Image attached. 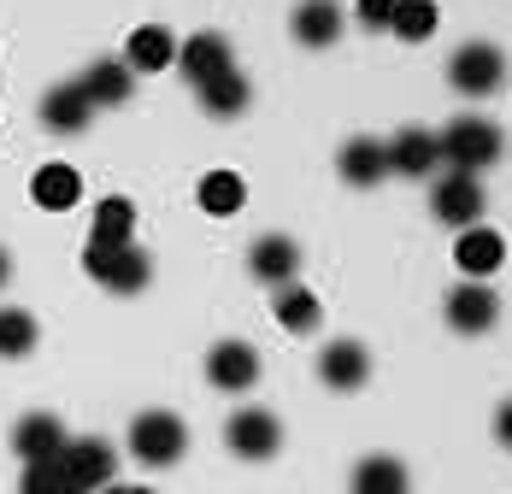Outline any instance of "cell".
Segmentation results:
<instances>
[{
	"label": "cell",
	"mask_w": 512,
	"mask_h": 494,
	"mask_svg": "<svg viewBox=\"0 0 512 494\" xmlns=\"http://www.w3.org/2000/svg\"><path fill=\"white\" fill-rule=\"evenodd\" d=\"M83 271L101 283V289H112V295H136V289H148V277H154V259L142 253V247H83Z\"/></svg>",
	"instance_id": "1"
},
{
	"label": "cell",
	"mask_w": 512,
	"mask_h": 494,
	"mask_svg": "<svg viewBox=\"0 0 512 494\" xmlns=\"http://www.w3.org/2000/svg\"><path fill=\"white\" fill-rule=\"evenodd\" d=\"M442 159L454 165V171H483V165H495L501 159V130L489 124V118H454L448 130H442Z\"/></svg>",
	"instance_id": "2"
},
{
	"label": "cell",
	"mask_w": 512,
	"mask_h": 494,
	"mask_svg": "<svg viewBox=\"0 0 512 494\" xmlns=\"http://www.w3.org/2000/svg\"><path fill=\"white\" fill-rule=\"evenodd\" d=\"M183 447H189V430H183L177 412H142V418L130 424V453H136L142 465H177Z\"/></svg>",
	"instance_id": "3"
},
{
	"label": "cell",
	"mask_w": 512,
	"mask_h": 494,
	"mask_svg": "<svg viewBox=\"0 0 512 494\" xmlns=\"http://www.w3.org/2000/svg\"><path fill=\"white\" fill-rule=\"evenodd\" d=\"M501 77H507V59H501V48H489V42H465V48L448 59V83H454L460 95H495Z\"/></svg>",
	"instance_id": "4"
},
{
	"label": "cell",
	"mask_w": 512,
	"mask_h": 494,
	"mask_svg": "<svg viewBox=\"0 0 512 494\" xmlns=\"http://www.w3.org/2000/svg\"><path fill=\"white\" fill-rule=\"evenodd\" d=\"M59 471H65V483L77 494H95L112 483V471H118V459H112V447L101 436H83V442H65L59 453Z\"/></svg>",
	"instance_id": "5"
},
{
	"label": "cell",
	"mask_w": 512,
	"mask_h": 494,
	"mask_svg": "<svg viewBox=\"0 0 512 494\" xmlns=\"http://www.w3.org/2000/svg\"><path fill=\"white\" fill-rule=\"evenodd\" d=\"M224 442H230V453H242V459H271V453L283 447V430H277V418H271V412L248 406V412H230Z\"/></svg>",
	"instance_id": "6"
},
{
	"label": "cell",
	"mask_w": 512,
	"mask_h": 494,
	"mask_svg": "<svg viewBox=\"0 0 512 494\" xmlns=\"http://www.w3.org/2000/svg\"><path fill=\"white\" fill-rule=\"evenodd\" d=\"M171 65H183V77L195 83V89H206L212 77H224V71H236V59H230V42L218 36V30H201V36H189L183 48H177V59Z\"/></svg>",
	"instance_id": "7"
},
{
	"label": "cell",
	"mask_w": 512,
	"mask_h": 494,
	"mask_svg": "<svg viewBox=\"0 0 512 494\" xmlns=\"http://www.w3.org/2000/svg\"><path fill=\"white\" fill-rule=\"evenodd\" d=\"M254 377H259V353L248 342H218L206 353V383L212 389L242 395V389H254Z\"/></svg>",
	"instance_id": "8"
},
{
	"label": "cell",
	"mask_w": 512,
	"mask_h": 494,
	"mask_svg": "<svg viewBox=\"0 0 512 494\" xmlns=\"http://www.w3.org/2000/svg\"><path fill=\"white\" fill-rule=\"evenodd\" d=\"M436 218L454 224V230H471V224L483 218V183H477L471 171H448V177L436 183Z\"/></svg>",
	"instance_id": "9"
},
{
	"label": "cell",
	"mask_w": 512,
	"mask_h": 494,
	"mask_svg": "<svg viewBox=\"0 0 512 494\" xmlns=\"http://www.w3.org/2000/svg\"><path fill=\"white\" fill-rule=\"evenodd\" d=\"M65 424L53 418V412H30V418H18V430H12V447H18V459L24 465H42V459H59L65 453Z\"/></svg>",
	"instance_id": "10"
},
{
	"label": "cell",
	"mask_w": 512,
	"mask_h": 494,
	"mask_svg": "<svg viewBox=\"0 0 512 494\" xmlns=\"http://www.w3.org/2000/svg\"><path fill=\"white\" fill-rule=\"evenodd\" d=\"M501 259H507V242H501L489 224H471V230H460V242H454V265H460L471 283H483L489 271H501Z\"/></svg>",
	"instance_id": "11"
},
{
	"label": "cell",
	"mask_w": 512,
	"mask_h": 494,
	"mask_svg": "<svg viewBox=\"0 0 512 494\" xmlns=\"http://www.w3.org/2000/svg\"><path fill=\"white\" fill-rule=\"evenodd\" d=\"M495 312H501V300L489 283H460L454 295H448V324L460 330V336H483L489 324H495Z\"/></svg>",
	"instance_id": "12"
},
{
	"label": "cell",
	"mask_w": 512,
	"mask_h": 494,
	"mask_svg": "<svg viewBox=\"0 0 512 494\" xmlns=\"http://www.w3.org/2000/svg\"><path fill=\"white\" fill-rule=\"evenodd\" d=\"M248 271H254L259 283L283 289V283H295V271H301V247L289 242V236H265V242H254V253H248Z\"/></svg>",
	"instance_id": "13"
},
{
	"label": "cell",
	"mask_w": 512,
	"mask_h": 494,
	"mask_svg": "<svg viewBox=\"0 0 512 494\" xmlns=\"http://www.w3.org/2000/svg\"><path fill=\"white\" fill-rule=\"evenodd\" d=\"M318 377H324L330 389L348 395V389H359V383L371 377V353H365L359 342H330L324 353H318Z\"/></svg>",
	"instance_id": "14"
},
{
	"label": "cell",
	"mask_w": 512,
	"mask_h": 494,
	"mask_svg": "<svg viewBox=\"0 0 512 494\" xmlns=\"http://www.w3.org/2000/svg\"><path fill=\"white\" fill-rule=\"evenodd\" d=\"M436 165H442V142L430 130H401L389 142V171H401V177H430Z\"/></svg>",
	"instance_id": "15"
},
{
	"label": "cell",
	"mask_w": 512,
	"mask_h": 494,
	"mask_svg": "<svg viewBox=\"0 0 512 494\" xmlns=\"http://www.w3.org/2000/svg\"><path fill=\"white\" fill-rule=\"evenodd\" d=\"M383 177H389V142H377V136H354V142L342 148V183L371 189V183H383Z\"/></svg>",
	"instance_id": "16"
},
{
	"label": "cell",
	"mask_w": 512,
	"mask_h": 494,
	"mask_svg": "<svg viewBox=\"0 0 512 494\" xmlns=\"http://www.w3.org/2000/svg\"><path fill=\"white\" fill-rule=\"evenodd\" d=\"M342 24H348V12H342L336 0H301V12H295V42H301V48H330V42L342 36Z\"/></svg>",
	"instance_id": "17"
},
{
	"label": "cell",
	"mask_w": 512,
	"mask_h": 494,
	"mask_svg": "<svg viewBox=\"0 0 512 494\" xmlns=\"http://www.w3.org/2000/svg\"><path fill=\"white\" fill-rule=\"evenodd\" d=\"M130 77H136V71H130L124 59H95V65L83 71V83H77V89L89 95V106H124L130 89H136Z\"/></svg>",
	"instance_id": "18"
},
{
	"label": "cell",
	"mask_w": 512,
	"mask_h": 494,
	"mask_svg": "<svg viewBox=\"0 0 512 494\" xmlns=\"http://www.w3.org/2000/svg\"><path fill=\"white\" fill-rule=\"evenodd\" d=\"M30 200H36L42 212H71V206L83 200V177H77L71 165H42V171L30 177Z\"/></svg>",
	"instance_id": "19"
},
{
	"label": "cell",
	"mask_w": 512,
	"mask_h": 494,
	"mask_svg": "<svg viewBox=\"0 0 512 494\" xmlns=\"http://www.w3.org/2000/svg\"><path fill=\"white\" fill-rule=\"evenodd\" d=\"M42 118H48V130H59V136H77V130H89L95 106H89V95H83L77 83H59V89H48V100H42Z\"/></svg>",
	"instance_id": "20"
},
{
	"label": "cell",
	"mask_w": 512,
	"mask_h": 494,
	"mask_svg": "<svg viewBox=\"0 0 512 494\" xmlns=\"http://www.w3.org/2000/svg\"><path fill=\"white\" fill-rule=\"evenodd\" d=\"M171 59H177V42H171L165 24H142V30L130 36V48H124V65H130V71H165Z\"/></svg>",
	"instance_id": "21"
},
{
	"label": "cell",
	"mask_w": 512,
	"mask_h": 494,
	"mask_svg": "<svg viewBox=\"0 0 512 494\" xmlns=\"http://www.w3.org/2000/svg\"><path fill=\"white\" fill-rule=\"evenodd\" d=\"M130 236H136V206L124 195H106L101 206H95V230H89V242L95 247H130Z\"/></svg>",
	"instance_id": "22"
},
{
	"label": "cell",
	"mask_w": 512,
	"mask_h": 494,
	"mask_svg": "<svg viewBox=\"0 0 512 494\" xmlns=\"http://www.w3.org/2000/svg\"><path fill=\"white\" fill-rule=\"evenodd\" d=\"M354 494H407V465L395 453H371L354 465Z\"/></svg>",
	"instance_id": "23"
},
{
	"label": "cell",
	"mask_w": 512,
	"mask_h": 494,
	"mask_svg": "<svg viewBox=\"0 0 512 494\" xmlns=\"http://www.w3.org/2000/svg\"><path fill=\"white\" fill-rule=\"evenodd\" d=\"M318 295L312 289H301V283H283L277 289V324L289 330V336H307V330H318Z\"/></svg>",
	"instance_id": "24"
},
{
	"label": "cell",
	"mask_w": 512,
	"mask_h": 494,
	"mask_svg": "<svg viewBox=\"0 0 512 494\" xmlns=\"http://www.w3.org/2000/svg\"><path fill=\"white\" fill-rule=\"evenodd\" d=\"M201 212H212V218H230V212H242V200H248V183L236 177V171H206L201 177Z\"/></svg>",
	"instance_id": "25"
},
{
	"label": "cell",
	"mask_w": 512,
	"mask_h": 494,
	"mask_svg": "<svg viewBox=\"0 0 512 494\" xmlns=\"http://www.w3.org/2000/svg\"><path fill=\"white\" fill-rule=\"evenodd\" d=\"M248 100H254V89H248L242 71H224V77H212L201 89V106L212 118H236V112H248Z\"/></svg>",
	"instance_id": "26"
},
{
	"label": "cell",
	"mask_w": 512,
	"mask_h": 494,
	"mask_svg": "<svg viewBox=\"0 0 512 494\" xmlns=\"http://www.w3.org/2000/svg\"><path fill=\"white\" fill-rule=\"evenodd\" d=\"M436 24H442L436 0H395L389 36H401V42H430V36H436Z\"/></svg>",
	"instance_id": "27"
},
{
	"label": "cell",
	"mask_w": 512,
	"mask_h": 494,
	"mask_svg": "<svg viewBox=\"0 0 512 494\" xmlns=\"http://www.w3.org/2000/svg\"><path fill=\"white\" fill-rule=\"evenodd\" d=\"M30 347H36V318L18 312V306H0V353L18 359V353H30Z\"/></svg>",
	"instance_id": "28"
},
{
	"label": "cell",
	"mask_w": 512,
	"mask_h": 494,
	"mask_svg": "<svg viewBox=\"0 0 512 494\" xmlns=\"http://www.w3.org/2000/svg\"><path fill=\"white\" fill-rule=\"evenodd\" d=\"M24 494H77L65 483V471H59V459H42V465H24Z\"/></svg>",
	"instance_id": "29"
},
{
	"label": "cell",
	"mask_w": 512,
	"mask_h": 494,
	"mask_svg": "<svg viewBox=\"0 0 512 494\" xmlns=\"http://www.w3.org/2000/svg\"><path fill=\"white\" fill-rule=\"evenodd\" d=\"M389 18H395V0H359V24L377 36V30H389Z\"/></svg>",
	"instance_id": "30"
},
{
	"label": "cell",
	"mask_w": 512,
	"mask_h": 494,
	"mask_svg": "<svg viewBox=\"0 0 512 494\" xmlns=\"http://www.w3.org/2000/svg\"><path fill=\"white\" fill-rule=\"evenodd\" d=\"M495 442H501V447H512V400L501 406V412H495Z\"/></svg>",
	"instance_id": "31"
},
{
	"label": "cell",
	"mask_w": 512,
	"mask_h": 494,
	"mask_svg": "<svg viewBox=\"0 0 512 494\" xmlns=\"http://www.w3.org/2000/svg\"><path fill=\"white\" fill-rule=\"evenodd\" d=\"M6 277H12V253L0 247V289H6Z\"/></svg>",
	"instance_id": "32"
},
{
	"label": "cell",
	"mask_w": 512,
	"mask_h": 494,
	"mask_svg": "<svg viewBox=\"0 0 512 494\" xmlns=\"http://www.w3.org/2000/svg\"><path fill=\"white\" fill-rule=\"evenodd\" d=\"M101 494H154V489H118V483H106Z\"/></svg>",
	"instance_id": "33"
}]
</instances>
